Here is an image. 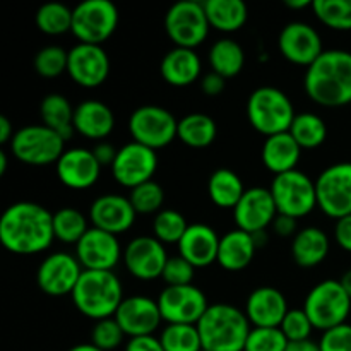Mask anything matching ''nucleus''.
<instances>
[{
    "label": "nucleus",
    "instance_id": "c756f323",
    "mask_svg": "<svg viewBox=\"0 0 351 351\" xmlns=\"http://www.w3.org/2000/svg\"><path fill=\"white\" fill-rule=\"evenodd\" d=\"M331 242L324 230L317 226H305L298 230L291 240V256L297 266L315 267L329 256Z\"/></svg>",
    "mask_w": 351,
    "mask_h": 351
},
{
    "label": "nucleus",
    "instance_id": "c03bdc74",
    "mask_svg": "<svg viewBox=\"0 0 351 351\" xmlns=\"http://www.w3.org/2000/svg\"><path fill=\"white\" fill-rule=\"evenodd\" d=\"M288 343L280 328H252L243 351H287Z\"/></svg>",
    "mask_w": 351,
    "mask_h": 351
},
{
    "label": "nucleus",
    "instance_id": "9b49d317",
    "mask_svg": "<svg viewBox=\"0 0 351 351\" xmlns=\"http://www.w3.org/2000/svg\"><path fill=\"white\" fill-rule=\"evenodd\" d=\"M129 132L132 141L156 151L178 137V120L163 106L144 105L130 113Z\"/></svg>",
    "mask_w": 351,
    "mask_h": 351
},
{
    "label": "nucleus",
    "instance_id": "f257e3e1",
    "mask_svg": "<svg viewBox=\"0 0 351 351\" xmlns=\"http://www.w3.org/2000/svg\"><path fill=\"white\" fill-rule=\"evenodd\" d=\"M53 240V213L38 202H14L0 216V242L9 252L34 256L50 249Z\"/></svg>",
    "mask_w": 351,
    "mask_h": 351
},
{
    "label": "nucleus",
    "instance_id": "2eb2a0df",
    "mask_svg": "<svg viewBox=\"0 0 351 351\" xmlns=\"http://www.w3.org/2000/svg\"><path fill=\"white\" fill-rule=\"evenodd\" d=\"M82 271L84 269H82L75 254L53 252L45 257L38 266V288L50 297L72 295Z\"/></svg>",
    "mask_w": 351,
    "mask_h": 351
},
{
    "label": "nucleus",
    "instance_id": "5701e85b",
    "mask_svg": "<svg viewBox=\"0 0 351 351\" xmlns=\"http://www.w3.org/2000/svg\"><path fill=\"white\" fill-rule=\"evenodd\" d=\"M57 177L65 187L74 191H84L93 187L101 175V165L98 163L91 149L71 147L65 149L60 160L55 163Z\"/></svg>",
    "mask_w": 351,
    "mask_h": 351
},
{
    "label": "nucleus",
    "instance_id": "39448f33",
    "mask_svg": "<svg viewBox=\"0 0 351 351\" xmlns=\"http://www.w3.org/2000/svg\"><path fill=\"white\" fill-rule=\"evenodd\" d=\"M295 113L290 96L274 86H261L247 99V119L257 132L266 137L288 132Z\"/></svg>",
    "mask_w": 351,
    "mask_h": 351
},
{
    "label": "nucleus",
    "instance_id": "f8f14e48",
    "mask_svg": "<svg viewBox=\"0 0 351 351\" xmlns=\"http://www.w3.org/2000/svg\"><path fill=\"white\" fill-rule=\"evenodd\" d=\"M317 208L329 218L351 215V161L335 163L315 178Z\"/></svg>",
    "mask_w": 351,
    "mask_h": 351
},
{
    "label": "nucleus",
    "instance_id": "a878e982",
    "mask_svg": "<svg viewBox=\"0 0 351 351\" xmlns=\"http://www.w3.org/2000/svg\"><path fill=\"white\" fill-rule=\"evenodd\" d=\"M115 129V115L106 103L86 99L74 110V130L86 139L105 141Z\"/></svg>",
    "mask_w": 351,
    "mask_h": 351
},
{
    "label": "nucleus",
    "instance_id": "b1692460",
    "mask_svg": "<svg viewBox=\"0 0 351 351\" xmlns=\"http://www.w3.org/2000/svg\"><path fill=\"white\" fill-rule=\"evenodd\" d=\"M288 311L287 297L274 287L256 288L245 302V315L252 328H280Z\"/></svg>",
    "mask_w": 351,
    "mask_h": 351
},
{
    "label": "nucleus",
    "instance_id": "f3484780",
    "mask_svg": "<svg viewBox=\"0 0 351 351\" xmlns=\"http://www.w3.org/2000/svg\"><path fill=\"white\" fill-rule=\"evenodd\" d=\"M75 257L86 271H113L123 250L117 235L91 226L75 245Z\"/></svg>",
    "mask_w": 351,
    "mask_h": 351
},
{
    "label": "nucleus",
    "instance_id": "0eeeda50",
    "mask_svg": "<svg viewBox=\"0 0 351 351\" xmlns=\"http://www.w3.org/2000/svg\"><path fill=\"white\" fill-rule=\"evenodd\" d=\"M304 311L314 328L324 332L348 321L351 298L339 280H324L308 291L304 302Z\"/></svg>",
    "mask_w": 351,
    "mask_h": 351
},
{
    "label": "nucleus",
    "instance_id": "58836bf2",
    "mask_svg": "<svg viewBox=\"0 0 351 351\" xmlns=\"http://www.w3.org/2000/svg\"><path fill=\"white\" fill-rule=\"evenodd\" d=\"M160 341L165 351H201L202 341L197 324H167Z\"/></svg>",
    "mask_w": 351,
    "mask_h": 351
},
{
    "label": "nucleus",
    "instance_id": "c9c22d12",
    "mask_svg": "<svg viewBox=\"0 0 351 351\" xmlns=\"http://www.w3.org/2000/svg\"><path fill=\"white\" fill-rule=\"evenodd\" d=\"M288 132L293 136L302 149H314L321 146L328 137V125L317 113L304 112L295 117Z\"/></svg>",
    "mask_w": 351,
    "mask_h": 351
},
{
    "label": "nucleus",
    "instance_id": "4d7b16f0",
    "mask_svg": "<svg viewBox=\"0 0 351 351\" xmlns=\"http://www.w3.org/2000/svg\"><path fill=\"white\" fill-rule=\"evenodd\" d=\"M287 351H321V348H319V343L307 339V341L288 343Z\"/></svg>",
    "mask_w": 351,
    "mask_h": 351
},
{
    "label": "nucleus",
    "instance_id": "20e7f679",
    "mask_svg": "<svg viewBox=\"0 0 351 351\" xmlns=\"http://www.w3.org/2000/svg\"><path fill=\"white\" fill-rule=\"evenodd\" d=\"M72 302L75 308L93 321L115 317L123 302V287L113 271H82L74 291Z\"/></svg>",
    "mask_w": 351,
    "mask_h": 351
},
{
    "label": "nucleus",
    "instance_id": "3c124183",
    "mask_svg": "<svg viewBox=\"0 0 351 351\" xmlns=\"http://www.w3.org/2000/svg\"><path fill=\"white\" fill-rule=\"evenodd\" d=\"M335 240L343 250L351 254V215L341 219H336Z\"/></svg>",
    "mask_w": 351,
    "mask_h": 351
},
{
    "label": "nucleus",
    "instance_id": "603ef678",
    "mask_svg": "<svg viewBox=\"0 0 351 351\" xmlns=\"http://www.w3.org/2000/svg\"><path fill=\"white\" fill-rule=\"evenodd\" d=\"M273 230L278 237L281 239H288V237H295L298 233V223L297 219L287 215H278L276 219L273 221Z\"/></svg>",
    "mask_w": 351,
    "mask_h": 351
},
{
    "label": "nucleus",
    "instance_id": "13d9d810",
    "mask_svg": "<svg viewBox=\"0 0 351 351\" xmlns=\"http://www.w3.org/2000/svg\"><path fill=\"white\" fill-rule=\"evenodd\" d=\"M314 0H287L285 5L288 9H305V7H312Z\"/></svg>",
    "mask_w": 351,
    "mask_h": 351
},
{
    "label": "nucleus",
    "instance_id": "4be33fe9",
    "mask_svg": "<svg viewBox=\"0 0 351 351\" xmlns=\"http://www.w3.org/2000/svg\"><path fill=\"white\" fill-rule=\"evenodd\" d=\"M136 209L129 197L120 194H103L91 202L89 221L95 228L120 235L136 223Z\"/></svg>",
    "mask_w": 351,
    "mask_h": 351
},
{
    "label": "nucleus",
    "instance_id": "09e8293b",
    "mask_svg": "<svg viewBox=\"0 0 351 351\" xmlns=\"http://www.w3.org/2000/svg\"><path fill=\"white\" fill-rule=\"evenodd\" d=\"M319 348L321 351H351V324L345 322L322 332Z\"/></svg>",
    "mask_w": 351,
    "mask_h": 351
},
{
    "label": "nucleus",
    "instance_id": "052dcab7",
    "mask_svg": "<svg viewBox=\"0 0 351 351\" xmlns=\"http://www.w3.org/2000/svg\"><path fill=\"white\" fill-rule=\"evenodd\" d=\"M69 351H103V350L96 348V346L93 345V343H81V345L72 346V348L69 350Z\"/></svg>",
    "mask_w": 351,
    "mask_h": 351
},
{
    "label": "nucleus",
    "instance_id": "f03ea898",
    "mask_svg": "<svg viewBox=\"0 0 351 351\" xmlns=\"http://www.w3.org/2000/svg\"><path fill=\"white\" fill-rule=\"evenodd\" d=\"M305 93L322 106H345L351 103V51L324 50L308 65L304 77Z\"/></svg>",
    "mask_w": 351,
    "mask_h": 351
},
{
    "label": "nucleus",
    "instance_id": "5fc2aeb1",
    "mask_svg": "<svg viewBox=\"0 0 351 351\" xmlns=\"http://www.w3.org/2000/svg\"><path fill=\"white\" fill-rule=\"evenodd\" d=\"M225 81L226 79L221 77L219 74H216V72H208V74L201 77L202 93L208 96H218L219 93H223V89H225Z\"/></svg>",
    "mask_w": 351,
    "mask_h": 351
},
{
    "label": "nucleus",
    "instance_id": "ddd939ff",
    "mask_svg": "<svg viewBox=\"0 0 351 351\" xmlns=\"http://www.w3.org/2000/svg\"><path fill=\"white\" fill-rule=\"evenodd\" d=\"M161 317L167 324H197L211 304L194 285L167 287L158 297Z\"/></svg>",
    "mask_w": 351,
    "mask_h": 351
},
{
    "label": "nucleus",
    "instance_id": "79ce46f5",
    "mask_svg": "<svg viewBox=\"0 0 351 351\" xmlns=\"http://www.w3.org/2000/svg\"><path fill=\"white\" fill-rule=\"evenodd\" d=\"M129 199L137 215H158L163 209L165 191L158 182L149 180L134 187Z\"/></svg>",
    "mask_w": 351,
    "mask_h": 351
},
{
    "label": "nucleus",
    "instance_id": "1a4fd4ad",
    "mask_svg": "<svg viewBox=\"0 0 351 351\" xmlns=\"http://www.w3.org/2000/svg\"><path fill=\"white\" fill-rule=\"evenodd\" d=\"M119 26V9L110 0H84L74 7L72 34L79 43L103 45Z\"/></svg>",
    "mask_w": 351,
    "mask_h": 351
},
{
    "label": "nucleus",
    "instance_id": "f704fd0d",
    "mask_svg": "<svg viewBox=\"0 0 351 351\" xmlns=\"http://www.w3.org/2000/svg\"><path fill=\"white\" fill-rule=\"evenodd\" d=\"M216 136H218V125L213 117L206 113H187L178 120V139L189 147L195 149L208 147L209 144L215 143Z\"/></svg>",
    "mask_w": 351,
    "mask_h": 351
},
{
    "label": "nucleus",
    "instance_id": "72a5a7b5",
    "mask_svg": "<svg viewBox=\"0 0 351 351\" xmlns=\"http://www.w3.org/2000/svg\"><path fill=\"white\" fill-rule=\"evenodd\" d=\"M208 58L213 72L225 79L239 75L245 65V51L242 45L232 38H221L215 41L209 48Z\"/></svg>",
    "mask_w": 351,
    "mask_h": 351
},
{
    "label": "nucleus",
    "instance_id": "4468645a",
    "mask_svg": "<svg viewBox=\"0 0 351 351\" xmlns=\"http://www.w3.org/2000/svg\"><path fill=\"white\" fill-rule=\"evenodd\" d=\"M112 175L117 184L132 191L134 187L153 180L158 168V154L144 144L130 141L117 151Z\"/></svg>",
    "mask_w": 351,
    "mask_h": 351
},
{
    "label": "nucleus",
    "instance_id": "cd10ccee",
    "mask_svg": "<svg viewBox=\"0 0 351 351\" xmlns=\"http://www.w3.org/2000/svg\"><path fill=\"white\" fill-rule=\"evenodd\" d=\"M256 250L257 243L252 233H247L240 228L230 230L219 239L218 261L216 263L223 269L232 271V273L242 271L252 263Z\"/></svg>",
    "mask_w": 351,
    "mask_h": 351
},
{
    "label": "nucleus",
    "instance_id": "bb28decb",
    "mask_svg": "<svg viewBox=\"0 0 351 351\" xmlns=\"http://www.w3.org/2000/svg\"><path fill=\"white\" fill-rule=\"evenodd\" d=\"M202 62L194 48L175 47L161 58L160 72L165 81L175 88H185L201 75Z\"/></svg>",
    "mask_w": 351,
    "mask_h": 351
},
{
    "label": "nucleus",
    "instance_id": "bf43d9fd",
    "mask_svg": "<svg viewBox=\"0 0 351 351\" xmlns=\"http://www.w3.org/2000/svg\"><path fill=\"white\" fill-rule=\"evenodd\" d=\"M339 283H341V287L345 288V291L348 293V297L351 298V269L343 273V276L339 278Z\"/></svg>",
    "mask_w": 351,
    "mask_h": 351
},
{
    "label": "nucleus",
    "instance_id": "37998d69",
    "mask_svg": "<svg viewBox=\"0 0 351 351\" xmlns=\"http://www.w3.org/2000/svg\"><path fill=\"white\" fill-rule=\"evenodd\" d=\"M67 65L69 51L58 45H48L34 55V71L41 77H58L60 74L67 72Z\"/></svg>",
    "mask_w": 351,
    "mask_h": 351
},
{
    "label": "nucleus",
    "instance_id": "864d4df0",
    "mask_svg": "<svg viewBox=\"0 0 351 351\" xmlns=\"http://www.w3.org/2000/svg\"><path fill=\"white\" fill-rule=\"evenodd\" d=\"M91 151L101 167H112L113 161H115V158H117V151L119 149H117L112 143L99 141V143L95 144V147H93Z\"/></svg>",
    "mask_w": 351,
    "mask_h": 351
},
{
    "label": "nucleus",
    "instance_id": "a18cd8bd",
    "mask_svg": "<svg viewBox=\"0 0 351 351\" xmlns=\"http://www.w3.org/2000/svg\"><path fill=\"white\" fill-rule=\"evenodd\" d=\"M125 332L115 317L96 321L91 329V343L103 351H113L122 346Z\"/></svg>",
    "mask_w": 351,
    "mask_h": 351
},
{
    "label": "nucleus",
    "instance_id": "6ab92c4d",
    "mask_svg": "<svg viewBox=\"0 0 351 351\" xmlns=\"http://www.w3.org/2000/svg\"><path fill=\"white\" fill-rule=\"evenodd\" d=\"M67 72L81 88H98L110 74V57L101 45L77 43L69 50Z\"/></svg>",
    "mask_w": 351,
    "mask_h": 351
},
{
    "label": "nucleus",
    "instance_id": "c85d7f7f",
    "mask_svg": "<svg viewBox=\"0 0 351 351\" xmlns=\"http://www.w3.org/2000/svg\"><path fill=\"white\" fill-rule=\"evenodd\" d=\"M261 156H263V163L267 170L273 171L274 175H281L297 170V165L302 156V147L298 146L290 132L274 134V136L266 137Z\"/></svg>",
    "mask_w": 351,
    "mask_h": 351
},
{
    "label": "nucleus",
    "instance_id": "e2e57ef3",
    "mask_svg": "<svg viewBox=\"0 0 351 351\" xmlns=\"http://www.w3.org/2000/svg\"><path fill=\"white\" fill-rule=\"evenodd\" d=\"M201 351H208V350H204V348H202V350H201Z\"/></svg>",
    "mask_w": 351,
    "mask_h": 351
},
{
    "label": "nucleus",
    "instance_id": "9d476101",
    "mask_svg": "<svg viewBox=\"0 0 351 351\" xmlns=\"http://www.w3.org/2000/svg\"><path fill=\"white\" fill-rule=\"evenodd\" d=\"M209 27L204 2L199 0H180L165 14V31L175 47L195 50L208 38Z\"/></svg>",
    "mask_w": 351,
    "mask_h": 351
},
{
    "label": "nucleus",
    "instance_id": "ea45409f",
    "mask_svg": "<svg viewBox=\"0 0 351 351\" xmlns=\"http://www.w3.org/2000/svg\"><path fill=\"white\" fill-rule=\"evenodd\" d=\"M317 19L336 31H351V0H314Z\"/></svg>",
    "mask_w": 351,
    "mask_h": 351
},
{
    "label": "nucleus",
    "instance_id": "6e6552de",
    "mask_svg": "<svg viewBox=\"0 0 351 351\" xmlns=\"http://www.w3.org/2000/svg\"><path fill=\"white\" fill-rule=\"evenodd\" d=\"M269 191L273 194L278 215H287L298 219L314 211L317 206L315 180L300 170L274 175Z\"/></svg>",
    "mask_w": 351,
    "mask_h": 351
},
{
    "label": "nucleus",
    "instance_id": "423d86ee",
    "mask_svg": "<svg viewBox=\"0 0 351 351\" xmlns=\"http://www.w3.org/2000/svg\"><path fill=\"white\" fill-rule=\"evenodd\" d=\"M67 141L43 123L21 127L10 141V151L24 165L47 167L57 163L65 151Z\"/></svg>",
    "mask_w": 351,
    "mask_h": 351
},
{
    "label": "nucleus",
    "instance_id": "8fccbe9b",
    "mask_svg": "<svg viewBox=\"0 0 351 351\" xmlns=\"http://www.w3.org/2000/svg\"><path fill=\"white\" fill-rule=\"evenodd\" d=\"M123 351H165L160 338L156 336H139V338H129Z\"/></svg>",
    "mask_w": 351,
    "mask_h": 351
},
{
    "label": "nucleus",
    "instance_id": "de8ad7c7",
    "mask_svg": "<svg viewBox=\"0 0 351 351\" xmlns=\"http://www.w3.org/2000/svg\"><path fill=\"white\" fill-rule=\"evenodd\" d=\"M194 276L195 267L182 256H173L168 259L161 280L167 283V287H184V285H192Z\"/></svg>",
    "mask_w": 351,
    "mask_h": 351
},
{
    "label": "nucleus",
    "instance_id": "4c0bfd02",
    "mask_svg": "<svg viewBox=\"0 0 351 351\" xmlns=\"http://www.w3.org/2000/svg\"><path fill=\"white\" fill-rule=\"evenodd\" d=\"M72 14L74 9L62 2H47L34 14L36 27L45 34L58 36L72 31Z\"/></svg>",
    "mask_w": 351,
    "mask_h": 351
},
{
    "label": "nucleus",
    "instance_id": "aec40b11",
    "mask_svg": "<svg viewBox=\"0 0 351 351\" xmlns=\"http://www.w3.org/2000/svg\"><path fill=\"white\" fill-rule=\"evenodd\" d=\"M278 216L273 194L266 187H250L243 192L242 199L233 209L237 228L247 233L266 232Z\"/></svg>",
    "mask_w": 351,
    "mask_h": 351
},
{
    "label": "nucleus",
    "instance_id": "6e6d98bb",
    "mask_svg": "<svg viewBox=\"0 0 351 351\" xmlns=\"http://www.w3.org/2000/svg\"><path fill=\"white\" fill-rule=\"evenodd\" d=\"M14 134H16V130L12 129V122H10L5 115L0 117V143L2 144L10 143Z\"/></svg>",
    "mask_w": 351,
    "mask_h": 351
},
{
    "label": "nucleus",
    "instance_id": "a19ab883",
    "mask_svg": "<svg viewBox=\"0 0 351 351\" xmlns=\"http://www.w3.org/2000/svg\"><path fill=\"white\" fill-rule=\"evenodd\" d=\"M189 223L184 215L175 209H161L153 219V237L161 243H178L187 232Z\"/></svg>",
    "mask_w": 351,
    "mask_h": 351
},
{
    "label": "nucleus",
    "instance_id": "49530a36",
    "mask_svg": "<svg viewBox=\"0 0 351 351\" xmlns=\"http://www.w3.org/2000/svg\"><path fill=\"white\" fill-rule=\"evenodd\" d=\"M280 329L283 331V335L287 336L288 341L297 343L311 339L312 329L315 328L314 324H312L311 319H308V315L305 314L304 308H290L288 314L285 315Z\"/></svg>",
    "mask_w": 351,
    "mask_h": 351
},
{
    "label": "nucleus",
    "instance_id": "412c9836",
    "mask_svg": "<svg viewBox=\"0 0 351 351\" xmlns=\"http://www.w3.org/2000/svg\"><path fill=\"white\" fill-rule=\"evenodd\" d=\"M115 319L129 338L153 336L163 322L158 300H153L146 295H134V297L123 298Z\"/></svg>",
    "mask_w": 351,
    "mask_h": 351
},
{
    "label": "nucleus",
    "instance_id": "2f4dec72",
    "mask_svg": "<svg viewBox=\"0 0 351 351\" xmlns=\"http://www.w3.org/2000/svg\"><path fill=\"white\" fill-rule=\"evenodd\" d=\"M74 106L60 93H50L40 103V117L43 125L60 134L65 141L72 137L74 130Z\"/></svg>",
    "mask_w": 351,
    "mask_h": 351
},
{
    "label": "nucleus",
    "instance_id": "dca6fc26",
    "mask_svg": "<svg viewBox=\"0 0 351 351\" xmlns=\"http://www.w3.org/2000/svg\"><path fill=\"white\" fill-rule=\"evenodd\" d=\"M165 243L151 235H141L130 240L123 249V264L136 280L153 281L161 278L168 263Z\"/></svg>",
    "mask_w": 351,
    "mask_h": 351
},
{
    "label": "nucleus",
    "instance_id": "393cba45",
    "mask_svg": "<svg viewBox=\"0 0 351 351\" xmlns=\"http://www.w3.org/2000/svg\"><path fill=\"white\" fill-rule=\"evenodd\" d=\"M219 239L221 237L206 223H192L184 233L178 245V256L197 267H208L218 261Z\"/></svg>",
    "mask_w": 351,
    "mask_h": 351
},
{
    "label": "nucleus",
    "instance_id": "e433bc0d",
    "mask_svg": "<svg viewBox=\"0 0 351 351\" xmlns=\"http://www.w3.org/2000/svg\"><path fill=\"white\" fill-rule=\"evenodd\" d=\"M89 218L75 208H60L53 213V232L55 239L64 243L77 245L79 240L88 233Z\"/></svg>",
    "mask_w": 351,
    "mask_h": 351
},
{
    "label": "nucleus",
    "instance_id": "473e14b6",
    "mask_svg": "<svg viewBox=\"0 0 351 351\" xmlns=\"http://www.w3.org/2000/svg\"><path fill=\"white\" fill-rule=\"evenodd\" d=\"M245 191L242 178L230 168H218L208 180L209 199L221 209H235Z\"/></svg>",
    "mask_w": 351,
    "mask_h": 351
},
{
    "label": "nucleus",
    "instance_id": "a211bd4d",
    "mask_svg": "<svg viewBox=\"0 0 351 351\" xmlns=\"http://www.w3.org/2000/svg\"><path fill=\"white\" fill-rule=\"evenodd\" d=\"M278 48L288 62L304 67L314 64L324 51L317 29L302 21L285 24L278 36Z\"/></svg>",
    "mask_w": 351,
    "mask_h": 351
},
{
    "label": "nucleus",
    "instance_id": "7c9ffc66",
    "mask_svg": "<svg viewBox=\"0 0 351 351\" xmlns=\"http://www.w3.org/2000/svg\"><path fill=\"white\" fill-rule=\"evenodd\" d=\"M209 26L221 33L239 31L249 19V9L243 0H204Z\"/></svg>",
    "mask_w": 351,
    "mask_h": 351
},
{
    "label": "nucleus",
    "instance_id": "7ed1b4c3",
    "mask_svg": "<svg viewBox=\"0 0 351 351\" xmlns=\"http://www.w3.org/2000/svg\"><path fill=\"white\" fill-rule=\"evenodd\" d=\"M202 348L208 351H243L252 324L245 311L230 304H213L197 322Z\"/></svg>",
    "mask_w": 351,
    "mask_h": 351
},
{
    "label": "nucleus",
    "instance_id": "680f3d73",
    "mask_svg": "<svg viewBox=\"0 0 351 351\" xmlns=\"http://www.w3.org/2000/svg\"><path fill=\"white\" fill-rule=\"evenodd\" d=\"M7 165H9V161H7V153L5 151H0V177L5 175Z\"/></svg>",
    "mask_w": 351,
    "mask_h": 351
}]
</instances>
